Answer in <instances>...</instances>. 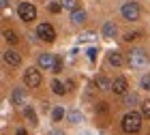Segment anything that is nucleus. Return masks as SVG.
<instances>
[{"instance_id": "f257e3e1", "label": "nucleus", "mask_w": 150, "mask_h": 135, "mask_svg": "<svg viewBox=\"0 0 150 135\" xmlns=\"http://www.w3.org/2000/svg\"><path fill=\"white\" fill-rule=\"evenodd\" d=\"M142 112H133V110H129L125 116H122L120 120V127H122V131L129 133V135H133V133H139L142 131Z\"/></svg>"}, {"instance_id": "f03ea898", "label": "nucleus", "mask_w": 150, "mask_h": 135, "mask_svg": "<svg viewBox=\"0 0 150 135\" xmlns=\"http://www.w3.org/2000/svg\"><path fill=\"white\" fill-rule=\"evenodd\" d=\"M120 13H122V17H125V19H129V22H137L139 15H142V9H139V4L135 2V0H129V2L122 4Z\"/></svg>"}, {"instance_id": "7ed1b4c3", "label": "nucleus", "mask_w": 150, "mask_h": 135, "mask_svg": "<svg viewBox=\"0 0 150 135\" xmlns=\"http://www.w3.org/2000/svg\"><path fill=\"white\" fill-rule=\"evenodd\" d=\"M148 64V56L144 49H131L129 52V66L131 69H144Z\"/></svg>"}, {"instance_id": "20e7f679", "label": "nucleus", "mask_w": 150, "mask_h": 135, "mask_svg": "<svg viewBox=\"0 0 150 135\" xmlns=\"http://www.w3.org/2000/svg\"><path fill=\"white\" fill-rule=\"evenodd\" d=\"M17 15H19L22 22H35V19H37V9H35V4H32V2H19Z\"/></svg>"}, {"instance_id": "39448f33", "label": "nucleus", "mask_w": 150, "mask_h": 135, "mask_svg": "<svg viewBox=\"0 0 150 135\" xmlns=\"http://www.w3.org/2000/svg\"><path fill=\"white\" fill-rule=\"evenodd\" d=\"M41 82H43V77H41L39 69H26L24 71V84L28 86V88H37Z\"/></svg>"}, {"instance_id": "423d86ee", "label": "nucleus", "mask_w": 150, "mask_h": 135, "mask_svg": "<svg viewBox=\"0 0 150 135\" xmlns=\"http://www.w3.org/2000/svg\"><path fill=\"white\" fill-rule=\"evenodd\" d=\"M37 35L41 41H45V43H52L54 39H56V30H54V26L52 24H39V28H37Z\"/></svg>"}, {"instance_id": "0eeeda50", "label": "nucleus", "mask_w": 150, "mask_h": 135, "mask_svg": "<svg viewBox=\"0 0 150 135\" xmlns=\"http://www.w3.org/2000/svg\"><path fill=\"white\" fill-rule=\"evenodd\" d=\"M112 92L114 94H120V97H125V94L129 92V82L125 77H116L112 82Z\"/></svg>"}, {"instance_id": "6e6552de", "label": "nucleus", "mask_w": 150, "mask_h": 135, "mask_svg": "<svg viewBox=\"0 0 150 135\" xmlns=\"http://www.w3.org/2000/svg\"><path fill=\"white\" fill-rule=\"evenodd\" d=\"M39 66L43 71H52L54 69V62H56V56H52V54H41V56L37 58Z\"/></svg>"}, {"instance_id": "1a4fd4ad", "label": "nucleus", "mask_w": 150, "mask_h": 135, "mask_svg": "<svg viewBox=\"0 0 150 135\" xmlns=\"http://www.w3.org/2000/svg\"><path fill=\"white\" fill-rule=\"evenodd\" d=\"M2 60H4L9 66H19V64H22V56H19L17 52H13V49H6V52L2 54Z\"/></svg>"}, {"instance_id": "9d476101", "label": "nucleus", "mask_w": 150, "mask_h": 135, "mask_svg": "<svg viewBox=\"0 0 150 135\" xmlns=\"http://www.w3.org/2000/svg\"><path fill=\"white\" fill-rule=\"evenodd\" d=\"M11 103L13 105H26V92H24V88H13Z\"/></svg>"}, {"instance_id": "9b49d317", "label": "nucleus", "mask_w": 150, "mask_h": 135, "mask_svg": "<svg viewBox=\"0 0 150 135\" xmlns=\"http://www.w3.org/2000/svg\"><path fill=\"white\" fill-rule=\"evenodd\" d=\"M101 32H103V37H105V39H114L116 35H118V28H116V24L105 22V24H103V28H101Z\"/></svg>"}, {"instance_id": "f8f14e48", "label": "nucleus", "mask_w": 150, "mask_h": 135, "mask_svg": "<svg viewBox=\"0 0 150 135\" xmlns=\"http://www.w3.org/2000/svg\"><path fill=\"white\" fill-rule=\"evenodd\" d=\"M107 62H110L112 66H122L125 64V58H122L120 52H110L107 54Z\"/></svg>"}, {"instance_id": "ddd939ff", "label": "nucleus", "mask_w": 150, "mask_h": 135, "mask_svg": "<svg viewBox=\"0 0 150 135\" xmlns=\"http://www.w3.org/2000/svg\"><path fill=\"white\" fill-rule=\"evenodd\" d=\"M71 22L73 24H84L86 22V11L79 9V6H77V9H73L71 11Z\"/></svg>"}, {"instance_id": "4468645a", "label": "nucleus", "mask_w": 150, "mask_h": 135, "mask_svg": "<svg viewBox=\"0 0 150 135\" xmlns=\"http://www.w3.org/2000/svg\"><path fill=\"white\" fill-rule=\"evenodd\" d=\"M24 118L28 120V122H30L32 127H37V124H39V120H37V114H35V110H32L30 105H26V107H24Z\"/></svg>"}, {"instance_id": "2eb2a0df", "label": "nucleus", "mask_w": 150, "mask_h": 135, "mask_svg": "<svg viewBox=\"0 0 150 135\" xmlns=\"http://www.w3.org/2000/svg\"><path fill=\"white\" fill-rule=\"evenodd\" d=\"M94 86H99L101 90H112V82L105 75H99L97 79H94Z\"/></svg>"}, {"instance_id": "dca6fc26", "label": "nucleus", "mask_w": 150, "mask_h": 135, "mask_svg": "<svg viewBox=\"0 0 150 135\" xmlns=\"http://www.w3.org/2000/svg\"><path fill=\"white\" fill-rule=\"evenodd\" d=\"M52 92H54V94H58V97H62V94H67V88H64V84H62V82L54 79V82H52Z\"/></svg>"}, {"instance_id": "f3484780", "label": "nucleus", "mask_w": 150, "mask_h": 135, "mask_svg": "<svg viewBox=\"0 0 150 135\" xmlns=\"http://www.w3.org/2000/svg\"><path fill=\"white\" fill-rule=\"evenodd\" d=\"M62 118H64V107L56 105V107L52 110V122H60Z\"/></svg>"}, {"instance_id": "a211bd4d", "label": "nucleus", "mask_w": 150, "mask_h": 135, "mask_svg": "<svg viewBox=\"0 0 150 135\" xmlns=\"http://www.w3.org/2000/svg\"><path fill=\"white\" fill-rule=\"evenodd\" d=\"M81 120H84L81 112H77V110H71V112H69V122H71V124H77V122H81Z\"/></svg>"}, {"instance_id": "6ab92c4d", "label": "nucleus", "mask_w": 150, "mask_h": 135, "mask_svg": "<svg viewBox=\"0 0 150 135\" xmlns=\"http://www.w3.org/2000/svg\"><path fill=\"white\" fill-rule=\"evenodd\" d=\"M2 37H4V41H6V43H11V45H15V43H17V35H15L13 30H4V32H2Z\"/></svg>"}, {"instance_id": "aec40b11", "label": "nucleus", "mask_w": 150, "mask_h": 135, "mask_svg": "<svg viewBox=\"0 0 150 135\" xmlns=\"http://www.w3.org/2000/svg\"><path fill=\"white\" fill-rule=\"evenodd\" d=\"M139 112H142V116H144L146 120H150V101H144V103H142Z\"/></svg>"}, {"instance_id": "412c9836", "label": "nucleus", "mask_w": 150, "mask_h": 135, "mask_svg": "<svg viewBox=\"0 0 150 135\" xmlns=\"http://www.w3.org/2000/svg\"><path fill=\"white\" fill-rule=\"evenodd\" d=\"M133 103H137V94L135 92H127L125 94V105H133Z\"/></svg>"}, {"instance_id": "4be33fe9", "label": "nucleus", "mask_w": 150, "mask_h": 135, "mask_svg": "<svg viewBox=\"0 0 150 135\" xmlns=\"http://www.w3.org/2000/svg\"><path fill=\"white\" fill-rule=\"evenodd\" d=\"M107 112H110V107H107V103H105V101H101V103L97 105V114H101V116H105Z\"/></svg>"}, {"instance_id": "5701e85b", "label": "nucleus", "mask_w": 150, "mask_h": 135, "mask_svg": "<svg viewBox=\"0 0 150 135\" xmlns=\"http://www.w3.org/2000/svg\"><path fill=\"white\" fill-rule=\"evenodd\" d=\"M60 2H62V6L64 9H77V0H60Z\"/></svg>"}, {"instance_id": "b1692460", "label": "nucleus", "mask_w": 150, "mask_h": 135, "mask_svg": "<svg viewBox=\"0 0 150 135\" xmlns=\"http://www.w3.org/2000/svg\"><path fill=\"white\" fill-rule=\"evenodd\" d=\"M50 13H60V9H62V2H50Z\"/></svg>"}, {"instance_id": "393cba45", "label": "nucleus", "mask_w": 150, "mask_h": 135, "mask_svg": "<svg viewBox=\"0 0 150 135\" xmlns=\"http://www.w3.org/2000/svg\"><path fill=\"white\" fill-rule=\"evenodd\" d=\"M142 35H139V32L137 30H135V32H127V35H125V41L129 43V41H135V39H139Z\"/></svg>"}, {"instance_id": "a878e982", "label": "nucleus", "mask_w": 150, "mask_h": 135, "mask_svg": "<svg viewBox=\"0 0 150 135\" xmlns=\"http://www.w3.org/2000/svg\"><path fill=\"white\" fill-rule=\"evenodd\" d=\"M62 71V60L60 58H56V62H54V69H52V73H60Z\"/></svg>"}, {"instance_id": "bb28decb", "label": "nucleus", "mask_w": 150, "mask_h": 135, "mask_svg": "<svg viewBox=\"0 0 150 135\" xmlns=\"http://www.w3.org/2000/svg\"><path fill=\"white\" fill-rule=\"evenodd\" d=\"M142 88L150 92V75H146V77H142Z\"/></svg>"}, {"instance_id": "cd10ccee", "label": "nucleus", "mask_w": 150, "mask_h": 135, "mask_svg": "<svg viewBox=\"0 0 150 135\" xmlns=\"http://www.w3.org/2000/svg\"><path fill=\"white\" fill-rule=\"evenodd\" d=\"M97 54H99V52H97V47H90V49H88V58H90L92 62H94V60H97Z\"/></svg>"}, {"instance_id": "c85d7f7f", "label": "nucleus", "mask_w": 150, "mask_h": 135, "mask_svg": "<svg viewBox=\"0 0 150 135\" xmlns=\"http://www.w3.org/2000/svg\"><path fill=\"white\" fill-rule=\"evenodd\" d=\"M15 135H28V131H26V129H17Z\"/></svg>"}, {"instance_id": "c756f323", "label": "nucleus", "mask_w": 150, "mask_h": 135, "mask_svg": "<svg viewBox=\"0 0 150 135\" xmlns=\"http://www.w3.org/2000/svg\"><path fill=\"white\" fill-rule=\"evenodd\" d=\"M47 135H64V133H62V131H50Z\"/></svg>"}, {"instance_id": "7c9ffc66", "label": "nucleus", "mask_w": 150, "mask_h": 135, "mask_svg": "<svg viewBox=\"0 0 150 135\" xmlns=\"http://www.w3.org/2000/svg\"><path fill=\"white\" fill-rule=\"evenodd\" d=\"M9 6V0H2V9H6Z\"/></svg>"}]
</instances>
